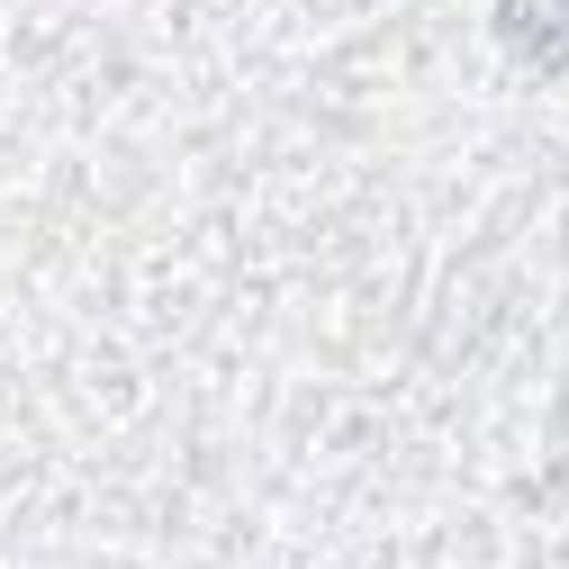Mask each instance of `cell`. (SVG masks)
Here are the masks:
<instances>
[{"label":"cell","mask_w":569,"mask_h":569,"mask_svg":"<svg viewBox=\"0 0 569 569\" xmlns=\"http://www.w3.org/2000/svg\"><path fill=\"white\" fill-rule=\"evenodd\" d=\"M507 37L533 63H569V0H507Z\"/></svg>","instance_id":"1"}]
</instances>
